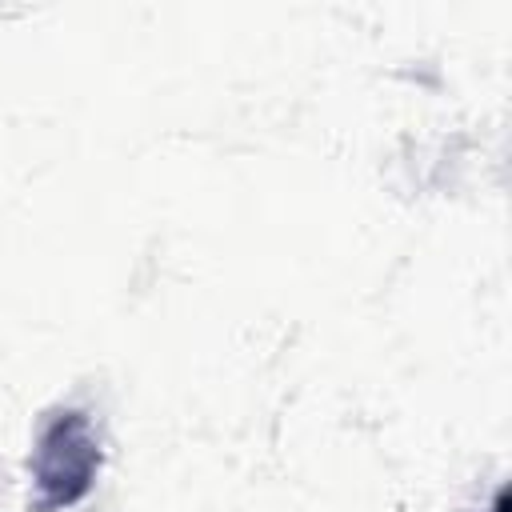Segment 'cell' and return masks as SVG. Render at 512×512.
Instances as JSON below:
<instances>
[{"instance_id": "obj_1", "label": "cell", "mask_w": 512, "mask_h": 512, "mask_svg": "<svg viewBox=\"0 0 512 512\" xmlns=\"http://www.w3.org/2000/svg\"><path fill=\"white\" fill-rule=\"evenodd\" d=\"M100 472V440L84 412H56L32 448V512L80 504Z\"/></svg>"}]
</instances>
